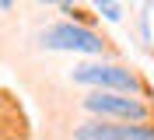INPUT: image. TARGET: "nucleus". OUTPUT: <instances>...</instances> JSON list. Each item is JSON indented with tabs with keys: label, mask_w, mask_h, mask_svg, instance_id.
<instances>
[{
	"label": "nucleus",
	"mask_w": 154,
	"mask_h": 140,
	"mask_svg": "<svg viewBox=\"0 0 154 140\" xmlns=\"http://www.w3.org/2000/svg\"><path fill=\"white\" fill-rule=\"evenodd\" d=\"M70 77L77 84H91L98 91H116V95L140 91V77L123 63H77Z\"/></svg>",
	"instance_id": "1"
},
{
	"label": "nucleus",
	"mask_w": 154,
	"mask_h": 140,
	"mask_svg": "<svg viewBox=\"0 0 154 140\" xmlns=\"http://www.w3.org/2000/svg\"><path fill=\"white\" fill-rule=\"evenodd\" d=\"M38 42H42V49H63V53H88V56L105 53V39L84 25H74V21H60V25L46 28Z\"/></svg>",
	"instance_id": "2"
},
{
	"label": "nucleus",
	"mask_w": 154,
	"mask_h": 140,
	"mask_svg": "<svg viewBox=\"0 0 154 140\" xmlns=\"http://www.w3.org/2000/svg\"><path fill=\"white\" fill-rule=\"evenodd\" d=\"M84 109L102 116V123H147V105L133 95L116 91H91L84 98Z\"/></svg>",
	"instance_id": "3"
},
{
	"label": "nucleus",
	"mask_w": 154,
	"mask_h": 140,
	"mask_svg": "<svg viewBox=\"0 0 154 140\" xmlns=\"http://www.w3.org/2000/svg\"><path fill=\"white\" fill-rule=\"evenodd\" d=\"M74 140H154L151 123H102L88 119L74 130Z\"/></svg>",
	"instance_id": "4"
},
{
	"label": "nucleus",
	"mask_w": 154,
	"mask_h": 140,
	"mask_svg": "<svg viewBox=\"0 0 154 140\" xmlns=\"http://www.w3.org/2000/svg\"><path fill=\"white\" fill-rule=\"evenodd\" d=\"M98 14H105L109 21H119L123 18V7L119 4H98Z\"/></svg>",
	"instance_id": "5"
},
{
	"label": "nucleus",
	"mask_w": 154,
	"mask_h": 140,
	"mask_svg": "<svg viewBox=\"0 0 154 140\" xmlns=\"http://www.w3.org/2000/svg\"><path fill=\"white\" fill-rule=\"evenodd\" d=\"M151 18H154V4H151Z\"/></svg>",
	"instance_id": "6"
}]
</instances>
